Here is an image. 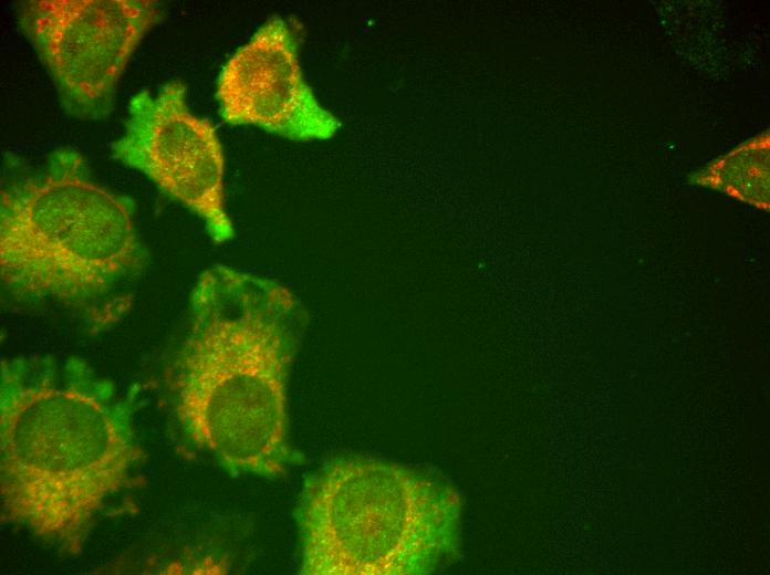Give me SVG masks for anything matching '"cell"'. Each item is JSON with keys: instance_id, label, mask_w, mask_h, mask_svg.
<instances>
[{"instance_id": "obj_8", "label": "cell", "mask_w": 770, "mask_h": 575, "mask_svg": "<svg viewBox=\"0 0 770 575\" xmlns=\"http://www.w3.org/2000/svg\"><path fill=\"white\" fill-rule=\"evenodd\" d=\"M769 143L757 137L696 172L690 182L727 194L761 209L769 208Z\"/></svg>"}, {"instance_id": "obj_6", "label": "cell", "mask_w": 770, "mask_h": 575, "mask_svg": "<svg viewBox=\"0 0 770 575\" xmlns=\"http://www.w3.org/2000/svg\"><path fill=\"white\" fill-rule=\"evenodd\" d=\"M127 113L112 156L197 215L215 242L230 240L222 146L214 125L188 108L185 85L173 81L156 94L139 92Z\"/></svg>"}, {"instance_id": "obj_3", "label": "cell", "mask_w": 770, "mask_h": 575, "mask_svg": "<svg viewBox=\"0 0 770 575\" xmlns=\"http://www.w3.org/2000/svg\"><path fill=\"white\" fill-rule=\"evenodd\" d=\"M147 262L131 199L97 184L71 147L0 191V276L24 304H54L92 331L117 323Z\"/></svg>"}, {"instance_id": "obj_4", "label": "cell", "mask_w": 770, "mask_h": 575, "mask_svg": "<svg viewBox=\"0 0 770 575\" xmlns=\"http://www.w3.org/2000/svg\"><path fill=\"white\" fill-rule=\"evenodd\" d=\"M461 502L406 467L344 457L305 482L298 510L304 575H414L455 553Z\"/></svg>"}, {"instance_id": "obj_1", "label": "cell", "mask_w": 770, "mask_h": 575, "mask_svg": "<svg viewBox=\"0 0 770 575\" xmlns=\"http://www.w3.org/2000/svg\"><path fill=\"white\" fill-rule=\"evenodd\" d=\"M132 404L81 359L1 362L2 518L72 555L142 458Z\"/></svg>"}, {"instance_id": "obj_2", "label": "cell", "mask_w": 770, "mask_h": 575, "mask_svg": "<svg viewBox=\"0 0 770 575\" xmlns=\"http://www.w3.org/2000/svg\"><path fill=\"white\" fill-rule=\"evenodd\" d=\"M305 315L287 286L215 265L190 296L188 333L169 374L184 431L233 473L288 464V378Z\"/></svg>"}, {"instance_id": "obj_5", "label": "cell", "mask_w": 770, "mask_h": 575, "mask_svg": "<svg viewBox=\"0 0 770 575\" xmlns=\"http://www.w3.org/2000/svg\"><path fill=\"white\" fill-rule=\"evenodd\" d=\"M18 15L63 107L81 119H101L162 7L152 0H32Z\"/></svg>"}, {"instance_id": "obj_7", "label": "cell", "mask_w": 770, "mask_h": 575, "mask_svg": "<svg viewBox=\"0 0 770 575\" xmlns=\"http://www.w3.org/2000/svg\"><path fill=\"white\" fill-rule=\"evenodd\" d=\"M216 97L226 123L293 140L327 139L340 126L305 82L295 38L282 19L268 21L230 56Z\"/></svg>"}]
</instances>
